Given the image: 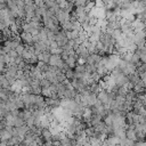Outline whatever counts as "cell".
<instances>
[{
    "label": "cell",
    "mask_w": 146,
    "mask_h": 146,
    "mask_svg": "<svg viewBox=\"0 0 146 146\" xmlns=\"http://www.w3.org/2000/svg\"><path fill=\"white\" fill-rule=\"evenodd\" d=\"M72 2H74L75 6H87L89 2H91L90 0H70Z\"/></svg>",
    "instance_id": "obj_11"
},
{
    "label": "cell",
    "mask_w": 146,
    "mask_h": 146,
    "mask_svg": "<svg viewBox=\"0 0 146 146\" xmlns=\"http://www.w3.org/2000/svg\"><path fill=\"white\" fill-rule=\"evenodd\" d=\"M24 124H25V120L23 117H21L19 115L15 117V125L14 127H22Z\"/></svg>",
    "instance_id": "obj_10"
},
{
    "label": "cell",
    "mask_w": 146,
    "mask_h": 146,
    "mask_svg": "<svg viewBox=\"0 0 146 146\" xmlns=\"http://www.w3.org/2000/svg\"><path fill=\"white\" fill-rule=\"evenodd\" d=\"M0 87L1 88H5V89H10V87H11L10 82L6 79V76L3 74L0 76Z\"/></svg>",
    "instance_id": "obj_8"
},
{
    "label": "cell",
    "mask_w": 146,
    "mask_h": 146,
    "mask_svg": "<svg viewBox=\"0 0 146 146\" xmlns=\"http://www.w3.org/2000/svg\"><path fill=\"white\" fill-rule=\"evenodd\" d=\"M121 141V138L115 136L114 133L107 135V137L104 139V145L105 146H119Z\"/></svg>",
    "instance_id": "obj_4"
},
{
    "label": "cell",
    "mask_w": 146,
    "mask_h": 146,
    "mask_svg": "<svg viewBox=\"0 0 146 146\" xmlns=\"http://www.w3.org/2000/svg\"><path fill=\"white\" fill-rule=\"evenodd\" d=\"M143 104H144V106H145V108H146V97L143 99Z\"/></svg>",
    "instance_id": "obj_15"
},
{
    "label": "cell",
    "mask_w": 146,
    "mask_h": 146,
    "mask_svg": "<svg viewBox=\"0 0 146 146\" xmlns=\"http://www.w3.org/2000/svg\"><path fill=\"white\" fill-rule=\"evenodd\" d=\"M132 42L138 47H143L146 42V34H145V31H138V32H135L133 35H132Z\"/></svg>",
    "instance_id": "obj_1"
},
{
    "label": "cell",
    "mask_w": 146,
    "mask_h": 146,
    "mask_svg": "<svg viewBox=\"0 0 146 146\" xmlns=\"http://www.w3.org/2000/svg\"><path fill=\"white\" fill-rule=\"evenodd\" d=\"M144 119H145V122H146V113H145V115H144Z\"/></svg>",
    "instance_id": "obj_16"
},
{
    "label": "cell",
    "mask_w": 146,
    "mask_h": 146,
    "mask_svg": "<svg viewBox=\"0 0 146 146\" xmlns=\"http://www.w3.org/2000/svg\"><path fill=\"white\" fill-rule=\"evenodd\" d=\"M50 56H51V54H50L48 50H47V51H41V52H39V54H38V60H39V62H43V63L48 64Z\"/></svg>",
    "instance_id": "obj_6"
},
{
    "label": "cell",
    "mask_w": 146,
    "mask_h": 146,
    "mask_svg": "<svg viewBox=\"0 0 146 146\" xmlns=\"http://www.w3.org/2000/svg\"><path fill=\"white\" fill-rule=\"evenodd\" d=\"M24 49H25V44L23 43V42H19V44L16 47V52L18 54V55H22L23 54V51H24Z\"/></svg>",
    "instance_id": "obj_13"
},
{
    "label": "cell",
    "mask_w": 146,
    "mask_h": 146,
    "mask_svg": "<svg viewBox=\"0 0 146 146\" xmlns=\"http://www.w3.org/2000/svg\"><path fill=\"white\" fill-rule=\"evenodd\" d=\"M11 137H13L11 132L8 131L6 128L2 129V130H0V140H2V141H8Z\"/></svg>",
    "instance_id": "obj_7"
},
{
    "label": "cell",
    "mask_w": 146,
    "mask_h": 146,
    "mask_svg": "<svg viewBox=\"0 0 146 146\" xmlns=\"http://www.w3.org/2000/svg\"><path fill=\"white\" fill-rule=\"evenodd\" d=\"M139 74V78L140 80H143L145 83H146V72H143V73H138Z\"/></svg>",
    "instance_id": "obj_14"
},
{
    "label": "cell",
    "mask_w": 146,
    "mask_h": 146,
    "mask_svg": "<svg viewBox=\"0 0 146 146\" xmlns=\"http://www.w3.org/2000/svg\"><path fill=\"white\" fill-rule=\"evenodd\" d=\"M21 41L25 44V46H32L33 44V35L29 32H21L19 34Z\"/></svg>",
    "instance_id": "obj_5"
},
{
    "label": "cell",
    "mask_w": 146,
    "mask_h": 146,
    "mask_svg": "<svg viewBox=\"0 0 146 146\" xmlns=\"http://www.w3.org/2000/svg\"><path fill=\"white\" fill-rule=\"evenodd\" d=\"M55 16L58 19V22L60 23V25H63L64 23H66V22H68L71 19V14L67 13V11H65L64 9H60V8L57 10V13H56Z\"/></svg>",
    "instance_id": "obj_3"
},
{
    "label": "cell",
    "mask_w": 146,
    "mask_h": 146,
    "mask_svg": "<svg viewBox=\"0 0 146 146\" xmlns=\"http://www.w3.org/2000/svg\"><path fill=\"white\" fill-rule=\"evenodd\" d=\"M65 76H66V79L68 80V81H72L74 78H75V75H74V71H73V68H67L65 72Z\"/></svg>",
    "instance_id": "obj_9"
},
{
    "label": "cell",
    "mask_w": 146,
    "mask_h": 146,
    "mask_svg": "<svg viewBox=\"0 0 146 146\" xmlns=\"http://www.w3.org/2000/svg\"><path fill=\"white\" fill-rule=\"evenodd\" d=\"M55 41L57 42V44L59 47H64L67 42H68V36H67V33L62 29L59 30L56 34H55Z\"/></svg>",
    "instance_id": "obj_2"
},
{
    "label": "cell",
    "mask_w": 146,
    "mask_h": 146,
    "mask_svg": "<svg viewBox=\"0 0 146 146\" xmlns=\"http://www.w3.org/2000/svg\"><path fill=\"white\" fill-rule=\"evenodd\" d=\"M40 84H41V88L43 89V88H49L50 86H51V82L49 81V80H47V79H42L41 81H40Z\"/></svg>",
    "instance_id": "obj_12"
}]
</instances>
